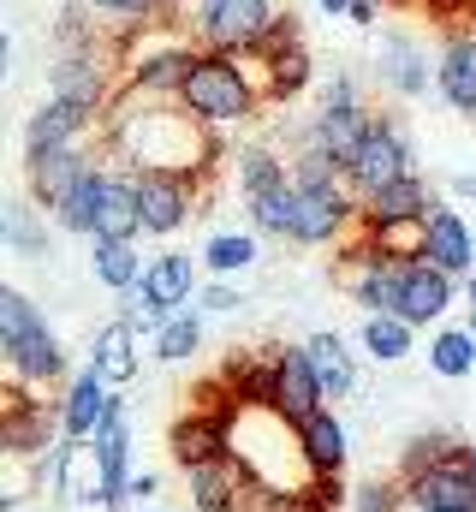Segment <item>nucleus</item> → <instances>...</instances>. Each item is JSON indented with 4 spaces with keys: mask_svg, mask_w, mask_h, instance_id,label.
I'll return each mask as SVG.
<instances>
[{
    "mask_svg": "<svg viewBox=\"0 0 476 512\" xmlns=\"http://www.w3.org/2000/svg\"><path fill=\"white\" fill-rule=\"evenodd\" d=\"M102 149L125 167H155V173H185L203 179L221 161V137L203 126L185 102H114Z\"/></svg>",
    "mask_w": 476,
    "mask_h": 512,
    "instance_id": "f257e3e1",
    "label": "nucleus"
},
{
    "mask_svg": "<svg viewBox=\"0 0 476 512\" xmlns=\"http://www.w3.org/2000/svg\"><path fill=\"white\" fill-rule=\"evenodd\" d=\"M179 102L203 120L209 131H227V126H244L262 114V84L250 72L244 54H215V48H197L191 54V72H185V90Z\"/></svg>",
    "mask_w": 476,
    "mask_h": 512,
    "instance_id": "f03ea898",
    "label": "nucleus"
},
{
    "mask_svg": "<svg viewBox=\"0 0 476 512\" xmlns=\"http://www.w3.org/2000/svg\"><path fill=\"white\" fill-rule=\"evenodd\" d=\"M119 90H125V54H114L108 42H90V48H60L54 72H48V96L60 102H78L90 114H114Z\"/></svg>",
    "mask_w": 476,
    "mask_h": 512,
    "instance_id": "7ed1b4c3",
    "label": "nucleus"
},
{
    "mask_svg": "<svg viewBox=\"0 0 476 512\" xmlns=\"http://www.w3.org/2000/svg\"><path fill=\"white\" fill-rule=\"evenodd\" d=\"M274 18L280 12L268 0H191L179 12V24L197 36V48H215V54H256Z\"/></svg>",
    "mask_w": 476,
    "mask_h": 512,
    "instance_id": "20e7f679",
    "label": "nucleus"
},
{
    "mask_svg": "<svg viewBox=\"0 0 476 512\" xmlns=\"http://www.w3.org/2000/svg\"><path fill=\"white\" fill-rule=\"evenodd\" d=\"M54 435H66L60 429V405L36 399L24 382L6 387V399H0V453L6 459H48Z\"/></svg>",
    "mask_w": 476,
    "mask_h": 512,
    "instance_id": "39448f33",
    "label": "nucleus"
},
{
    "mask_svg": "<svg viewBox=\"0 0 476 512\" xmlns=\"http://www.w3.org/2000/svg\"><path fill=\"white\" fill-rule=\"evenodd\" d=\"M233 423L238 405L215 399V405H191L185 417H173L167 429V453L179 471H197V465H215V459H233Z\"/></svg>",
    "mask_w": 476,
    "mask_h": 512,
    "instance_id": "423d86ee",
    "label": "nucleus"
},
{
    "mask_svg": "<svg viewBox=\"0 0 476 512\" xmlns=\"http://www.w3.org/2000/svg\"><path fill=\"white\" fill-rule=\"evenodd\" d=\"M411 161H417V155H411V137H405V126H399L393 114H375V126H369V137H363L357 161L346 167V185H352L357 197H369V191H381V185H393V179L417 173Z\"/></svg>",
    "mask_w": 476,
    "mask_h": 512,
    "instance_id": "0eeeda50",
    "label": "nucleus"
},
{
    "mask_svg": "<svg viewBox=\"0 0 476 512\" xmlns=\"http://www.w3.org/2000/svg\"><path fill=\"white\" fill-rule=\"evenodd\" d=\"M125 167V161H119ZM131 185H137V203H143V233L149 239H173L191 215H197V179L185 173H155V167H125Z\"/></svg>",
    "mask_w": 476,
    "mask_h": 512,
    "instance_id": "6e6552de",
    "label": "nucleus"
},
{
    "mask_svg": "<svg viewBox=\"0 0 476 512\" xmlns=\"http://www.w3.org/2000/svg\"><path fill=\"white\" fill-rule=\"evenodd\" d=\"M36 483H42V489H54L60 501L108 507V477H102L96 441H60L48 459H36Z\"/></svg>",
    "mask_w": 476,
    "mask_h": 512,
    "instance_id": "1a4fd4ad",
    "label": "nucleus"
},
{
    "mask_svg": "<svg viewBox=\"0 0 476 512\" xmlns=\"http://www.w3.org/2000/svg\"><path fill=\"white\" fill-rule=\"evenodd\" d=\"M352 227H357V191L352 185H298L292 245H340Z\"/></svg>",
    "mask_w": 476,
    "mask_h": 512,
    "instance_id": "9d476101",
    "label": "nucleus"
},
{
    "mask_svg": "<svg viewBox=\"0 0 476 512\" xmlns=\"http://www.w3.org/2000/svg\"><path fill=\"white\" fill-rule=\"evenodd\" d=\"M102 155H108V149H90V143H78V149H48V155H24V185H30V203L54 215V209L78 191V179H84Z\"/></svg>",
    "mask_w": 476,
    "mask_h": 512,
    "instance_id": "9b49d317",
    "label": "nucleus"
},
{
    "mask_svg": "<svg viewBox=\"0 0 476 512\" xmlns=\"http://www.w3.org/2000/svg\"><path fill=\"white\" fill-rule=\"evenodd\" d=\"M185 483H191V507L197 512H244V507H262V495H268V489L250 477V465H244L238 453L185 471Z\"/></svg>",
    "mask_w": 476,
    "mask_h": 512,
    "instance_id": "f8f14e48",
    "label": "nucleus"
},
{
    "mask_svg": "<svg viewBox=\"0 0 476 512\" xmlns=\"http://www.w3.org/2000/svg\"><path fill=\"white\" fill-rule=\"evenodd\" d=\"M429 215H435V191H429L417 173H405V179H393V185H381V191L357 197V227H363V233H387V227H423Z\"/></svg>",
    "mask_w": 476,
    "mask_h": 512,
    "instance_id": "ddd939ff",
    "label": "nucleus"
},
{
    "mask_svg": "<svg viewBox=\"0 0 476 512\" xmlns=\"http://www.w3.org/2000/svg\"><path fill=\"white\" fill-rule=\"evenodd\" d=\"M102 131H108V120H102V114H90V108H78V102L48 96V102L24 120V155L78 149V143H90V137H102Z\"/></svg>",
    "mask_w": 476,
    "mask_h": 512,
    "instance_id": "4468645a",
    "label": "nucleus"
},
{
    "mask_svg": "<svg viewBox=\"0 0 476 512\" xmlns=\"http://www.w3.org/2000/svg\"><path fill=\"white\" fill-rule=\"evenodd\" d=\"M453 298H459V280L447 268H435L429 256H405V280H399V310L393 316H405L411 328H429V322H441L453 310Z\"/></svg>",
    "mask_w": 476,
    "mask_h": 512,
    "instance_id": "2eb2a0df",
    "label": "nucleus"
},
{
    "mask_svg": "<svg viewBox=\"0 0 476 512\" xmlns=\"http://www.w3.org/2000/svg\"><path fill=\"white\" fill-rule=\"evenodd\" d=\"M119 405H125V399H119L114 387L84 364V370L72 376V387H66V399H60V429H66L60 441H96V435H102V423L114 417Z\"/></svg>",
    "mask_w": 476,
    "mask_h": 512,
    "instance_id": "dca6fc26",
    "label": "nucleus"
},
{
    "mask_svg": "<svg viewBox=\"0 0 476 512\" xmlns=\"http://www.w3.org/2000/svg\"><path fill=\"white\" fill-rule=\"evenodd\" d=\"M268 358H274V411H280V417L304 423L310 411H322V405H328L322 376H316V364H310V352H304V346H280V352H268Z\"/></svg>",
    "mask_w": 476,
    "mask_h": 512,
    "instance_id": "f3484780",
    "label": "nucleus"
},
{
    "mask_svg": "<svg viewBox=\"0 0 476 512\" xmlns=\"http://www.w3.org/2000/svg\"><path fill=\"white\" fill-rule=\"evenodd\" d=\"M375 78H381L393 96L417 102V96H429V78H435V66H429V54H423V42H417V36H405V30H387V36H381V48H375Z\"/></svg>",
    "mask_w": 476,
    "mask_h": 512,
    "instance_id": "a211bd4d",
    "label": "nucleus"
},
{
    "mask_svg": "<svg viewBox=\"0 0 476 512\" xmlns=\"http://www.w3.org/2000/svg\"><path fill=\"white\" fill-rule=\"evenodd\" d=\"M423 256H429L435 268H447L453 280H459V274H476V233L465 227L459 209H441V203H435V215L423 221Z\"/></svg>",
    "mask_w": 476,
    "mask_h": 512,
    "instance_id": "6ab92c4d",
    "label": "nucleus"
},
{
    "mask_svg": "<svg viewBox=\"0 0 476 512\" xmlns=\"http://www.w3.org/2000/svg\"><path fill=\"white\" fill-rule=\"evenodd\" d=\"M292 429H298V453L310 459L316 477H340V471H346V459H352V435H346V423L334 417V405L310 411V417L292 423Z\"/></svg>",
    "mask_w": 476,
    "mask_h": 512,
    "instance_id": "aec40b11",
    "label": "nucleus"
},
{
    "mask_svg": "<svg viewBox=\"0 0 476 512\" xmlns=\"http://www.w3.org/2000/svg\"><path fill=\"white\" fill-rule=\"evenodd\" d=\"M369 126H375V114H369L363 102H346V108H322V114L310 120V131H304V143H316L322 155H334L340 167H352L357 149H363V137H369Z\"/></svg>",
    "mask_w": 476,
    "mask_h": 512,
    "instance_id": "412c9836",
    "label": "nucleus"
},
{
    "mask_svg": "<svg viewBox=\"0 0 476 512\" xmlns=\"http://www.w3.org/2000/svg\"><path fill=\"white\" fill-rule=\"evenodd\" d=\"M435 90L447 96V108L459 114H476V24L453 30L441 60H435Z\"/></svg>",
    "mask_w": 476,
    "mask_h": 512,
    "instance_id": "4be33fe9",
    "label": "nucleus"
},
{
    "mask_svg": "<svg viewBox=\"0 0 476 512\" xmlns=\"http://www.w3.org/2000/svg\"><path fill=\"white\" fill-rule=\"evenodd\" d=\"M197 262L203 256H191V251H161V256H149V268H143V292L161 304V310H185V304H197Z\"/></svg>",
    "mask_w": 476,
    "mask_h": 512,
    "instance_id": "5701e85b",
    "label": "nucleus"
},
{
    "mask_svg": "<svg viewBox=\"0 0 476 512\" xmlns=\"http://www.w3.org/2000/svg\"><path fill=\"white\" fill-rule=\"evenodd\" d=\"M96 459H102V477H108V512H125L131 507V495H125V489H131V411H125V405L102 423Z\"/></svg>",
    "mask_w": 476,
    "mask_h": 512,
    "instance_id": "b1692460",
    "label": "nucleus"
},
{
    "mask_svg": "<svg viewBox=\"0 0 476 512\" xmlns=\"http://www.w3.org/2000/svg\"><path fill=\"white\" fill-rule=\"evenodd\" d=\"M90 370L108 387H125L143 370V358H137V328H131L125 316H114V322L96 328V340H90Z\"/></svg>",
    "mask_w": 476,
    "mask_h": 512,
    "instance_id": "393cba45",
    "label": "nucleus"
},
{
    "mask_svg": "<svg viewBox=\"0 0 476 512\" xmlns=\"http://www.w3.org/2000/svg\"><path fill=\"white\" fill-rule=\"evenodd\" d=\"M6 370H12V382H24V387L60 382V370H66V352H60L54 328H36V334L12 340V346H6Z\"/></svg>",
    "mask_w": 476,
    "mask_h": 512,
    "instance_id": "a878e982",
    "label": "nucleus"
},
{
    "mask_svg": "<svg viewBox=\"0 0 476 512\" xmlns=\"http://www.w3.org/2000/svg\"><path fill=\"white\" fill-rule=\"evenodd\" d=\"M108 173H114V161L102 155V161H96V167H90V173L78 179V191H72V197H66V203H60V209H54L48 221H54L60 233L96 239V215H102V197H108Z\"/></svg>",
    "mask_w": 476,
    "mask_h": 512,
    "instance_id": "bb28decb",
    "label": "nucleus"
},
{
    "mask_svg": "<svg viewBox=\"0 0 476 512\" xmlns=\"http://www.w3.org/2000/svg\"><path fill=\"white\" fill-rule=\"evenodd\" d=\"M405 501L417 512H459V507H476V483L453 465H435V471L405 483Z\"/></svg>",
    "mask_w": 476,
    "mask_h": 512,
    "instance_id": "cd10ccee",
    "label": "nucleus"
},
{
    "mask_svg": "<svg viewBox=\"0 0 476 512\" xmlns=\"http://www.w3.org/2000/svg\"><path fill=\"white\" fill-rule=\"evenodd\" d=\"M256 66H262L268 102H292V96H304L310 78H316V60H310L304 42H292V48H280V54H256Z\"/></svg>",
    "mask_w": 476,
    "mask_h": 512,
    "instance_id": "c85d7f7f",
    "label": "nucleus"
},
{
    "mask_svg": "<svg viewBox=\"0 0 476 512\" xmlns=\"http://www.w3.org/2000/svg\"><path fill=\"white\" fill-rule=\"evenodd\" d=\"M143 256H137V239H90V274L108 286V292H131L143 286Z\"/></svg>",
    "mask_w": 476,
    "mask_h": 512,
    "instance_id": "c756f323",
    "label": "nucleus"
},
{
    "mask_svg": "<svg viewBox=\"0 0 476 512\" xmlns=\"http://www.w3.org/2000/svg\"><path fill=\"white\" fill-rule=\"evenodd\" d=\"M233 173H238V197H244V203H256V197H268V191L292 185V161H280V155H274V149H262V143L238 149Z\"/></svg>",
    "mask_w": 476,
    "mask_h": 512,
    "instance_id": "7c9ffc66",
    "label": "nucleus"
},
{
    "mask_svg": "<svg viewBox=\"0 0 476 512\" xmlns=\"http://www.w3.org/2000/svg\"><path fill=\"white\" fill-rule=\"evenodd\" d=\"M304 352H310V364H316V376H322V393H328V399H346V393L357 387V364H352V352H346L340 334H310Z\"/></svg>",
    "mask_w": 476,
    "mask_h": 512,
    "instance_id": "2f4dec72",
    "label": "nucleus"
},
{
    "mask_svg": "<svg viewBox=\"0 0 476 512\" xmlns=\"http://www.w3.org/2000/svg\"><path fill=\"white\" fill-rule=\"evenodd\" d=\"M149 340H155V358H161V364H191V358L203 352V310H197V304L173 310Z\"/></svg>",
    "mask_w": 476,
    "mask_h": 512,
    "instance_id": "473e14b6",
    "label": "nucleus"
},
{
    "mask_svg": "<svg viewBox=\"0 0 476 512\" xmlns=\"http://www.w3.org/2000/svg\"><path fill=\"white\" fill-rule=\"evenodd\" d=\"M48 209H36V203H6V215H0V239H6V251L12 256H48V221H42Z\"/></svg>",
    "mask_w": 476,
    "mask_h": 512,
    "instance_id": "72a5a7b5",
    "label": "nucleus"
},
{
    "mask_svg": "<svg viewBox=\"0 0 476 512\" xmlns=\"http://www.w3.org/2000/svg\"><path fill=\"white\" fill-rule=\"evenodd\" d=\"M411 340H417V328L405 322V316H363V352L375 358V364H399V358H411Z\"/></svg>",
    "mask_w": 476,
    "mask_h": 512,
    "instance_id": "f704fd0d",
    "label": "nucleus"
},
{
    "mask_svg": "<svg viewBox=\"0 0 476 512\" xmlns=\"http://www.w3.org/2000/svg\"><path fill=\"white\" fill-rule=\"evenodd\" d=\"M429 370L447 376V382H465L476 370V334L471 328H441V334L429 340Z\"/></svg>",
    "mask_w": 476,
    "mask_h": 512,
    "instance_id": "c9c22d12",
    "label": "nucleus"
},
{
    "mask_svg": "<svg viewBox=\"0 0 476 512\" xmlns=\"http://www.w3.org/2000/svg\"><path fill=\"white\" fill-rule=\"evenodd\" d=\"M352 489H346V471L340 477H310L304 489H286L274 495V512H346Z\"/></svg>",
    "mask_w": 476,
    "mask_h": 512,
    "instance_id": "e433bc0d",
    "label": "nucleus"
},
{
    "mask_svg": "<svg viewBox=\"0 0 476 512\" xmlns=\"http://www.w3.org/2000/svg\"><path fill=\"white\" fill-rule=\"evenodd\" d=\"M256 233H215L209 245H203V268L215 274V280H233L244 268H256Z\"/></svg>",
    "mask_w": 476,
    "mask_h": 512,
    "instance_id": "4c0bfd02",
    "label": "nucleus"
},
{
    "mask_svg": "<svg viewBox=\"0 0 476 512\" xmlns=\"http://www.w3.org/2000/svg\"><path fill=\"white\" fill-rule=\"evenodd\" d=\"M244 209H250V233H268V239H292L298 185H280V191H268V197H256V203H244Z\"/></svg>",
    "mask_w": 476,
    "mask_h": 512,
    "instance_id": "58836bf2",
    "label": "nucleus"
},
{
    "mask_svg": "<svg viewBox=\"0 0 476 512\" xmlns=\"http://www.w3.org/2000/svg\"><path fill=\"white\" fill-rule=\"evenodd\" d=\"M96 18H114L125 30H143V24H173L179 18V6L173 0H84Z\"/></svg>",
    "mask_w": 476,
    "mask_h": 512,
    "instance_id": "ea45409f",
    "label": "nucleus"
},
{
    "mask_svg": "<svg viewBox=\"0 0 476 512\" xmlns=\"http://www.w3.org/2000/svg\"><path fill=\"white\" fill-rule=\"evenodd\" d=\"M36 328H48L42 304H30V292H18V286H0V352H6L12 340L36 334Z\"/></svg>",
    "mask_w": 476,
    "mask_h": 512,
    "instance_id": "a19ab883",
    "label": "nucleus"
},
{
    "mask_svg": "<svg viewBox=\"0 0 476 512\" xmlns=\"http://www.w3.org/2000/svg\"><path fill=\"white\" fill-rule=\"evenodd\" d=\"M453 447H459V435H441V429L411 435V441H405V459H399V483H411V477H423V471L447 465V459H453Z\"/></svg>",
    "mask_w": 476,
    "mask_h": 512,
    "instance_id": "79ce46f5",
    "label": "nucleus"
},
{
    "mask_svg": "<svg viewBox=\"0 0 476 512\" xmlns=\"http://www.w3.org/2000/svg\"><path fill=\"white\" fill-rule=\"evenodd\" d=\"M399 507H411L399 477H375V483L352 489V501H346V512H399Z\"/></svg>",
    "mask_w": 476,
    "mask_h": 512,
    "instance_id": "37998d69",
    "label": "nucleus"
},
{
    "mask_svg": "<svg viewBox=\"0 0 476 512\" xmlns=\"http://www.w3.org/2000/svg\"><path fill=\"white\" fill-rule=\"evenodd\" d=\"M119 298H125V304H119V316H125V322H131L137 334H155V328H161V322L173 316V310H161V304H155V298H149L143 286H131V292H119Z\"/></svg>",
    "mask_w": 476,
    "mask_h": 512,
    "instance_id": "c03bdc74",
    "label": "nucleus"
},
{
    "mask_svg": "<svg viewBox=\"0 0 476 512\" xmlns=\"http://www.w3.org/2000/svg\"><path fill=\"white\" fill-rule=\"evenodd\" d=\"M238 304H244V292H238L233 280H203L197 286V310L203 316H233Z\"/></svg>",
    "mask_w": 476,
    "mask_h": 512,
    "instance_id": "a18cd8bd",
    "label": "nucleus"
},
{
    "mask_svg": "<svg viewBox=\"0 0 476 512\" xmlns=\"http://www.w3.org/2000/svg\"><path fill=\"white\" fill-rule=\"evenodd\" d=\"M346 102H357V84L346 78V72H340V78L322 90V108H346Z\"/></svg>",
    "mask_w": 476,
    "mask_h": 512,
    "instance_id": "49530a36",
    "label": "nucleus"
},
{
    "mask_svg": "<svg viewBox=\"0 0 476 512\" xmlns=\"http://www.w3.org/2000/svg\"><path fill=\"white\" fill-rule=\"evenodd\" d=\"M447 465H453V471H465V477H471V483H476V447H471V441H459Z\"/></svg>",
    "mask_w": 476,
    "mask_h": 512,
    "instance_id": "de8ad7c7",
    "label": "nucleus"
},
{
    "mask_svg": "<svg viewBox=\"0 0 476 512\" xmlns=\"http://www.w3.org/2000/svg\"><path fill=\"white\" fill-rule=\"evenodd\" d=\"M375 12H381V0H352V24L357 30H375Z\"/></svg>",
    "mask_w": 476,
    "mask_h": 512,
    "instance_id": "09e8293b",
    "label": "nucleus"
},
{
    "mask_svg": "<svg viewBox=\"0 0 476 512\" xmlns=\"http://www.w3.org/2000/svg\"><path fill=\"white\" fill-rule=\"evenodd\" d=\"M155 489H161V483H155V477H149V471H143V477H137V471H131V489H125V495H131V501H149V495H155Z\"/></svg>",
    "mask_w": 476,
    "mask_h": 512,
    "instance_id": "8fccbe9b",
    "label": "nucleus"
},
{
    "mask_svg": "<svg viewBox=\"0 0 476 512\" xmlns=\"http://www.w3.org/2000/svg\"><path fill=\"white\" fill-rule=\"evenodd\" d=\"M465 328L476 334V274H471V286H465Z\"/></svg>",
    "mask_w": 476,
    "mask_h": 512,
    "instance_id": "3c124183",
    "label": "nucleus"
},
{
    "mask_svg": "<svg viewBox=\"0 0 476 512\" xmlns=\"http://www.w3.org/2000/svg\"><path fill=\"white\" fill-rule=\"evenodd\" d=\"M453 197H471L476 203V173H459V179H453Z\"/></svg>",
    "mask_w": 476,
    "mask_h": 512,
    "instance_id": "603ef678",
    "label": "nucleus"
},
{
    "mask_svg": "<svg viewBox=\"0 0 476 512\" xmlns=\"http://www.w3.org/2000/svg\"><path fill=\"white\" fill-rule=\"evenodd\" d=\"M322 12L328 18H352V0H322Z\"/></svg>",
    "mask_w": 476,
    "mask_h": 512,
    "instance_id": "864d4df0",
    "label": "nucleus"
},
{
    "mask_svg": "<svg viewBox=\"0 0 476 512\" xmlns=\"http://www.w3.org/2000/svg\"><path fill=\"white\" fill-rule=\"evenodd\" d=\"M381 6H411V0H381Z\"/></svg>",
    "mask_w": 476,
    "mask_h": 512,
    "instance_id": "5fc2aeb1",
    "label": "nucleus"
},
{
    "mask_svg": "<svg viewBox=\"0 0 476 512\" xmlns=\"http://www.w3.org/2000/svg\"><path fill=\"white\" fill-rule=\"evenodd\" d=\"M185 6H191V0H179V12H185Z\"/></svg>",
    "mask_w": 476,
    "mask_h": 512,
    "instance_id": "6e6d98bb",
    "label": "nucleus"
},
{
    "mask_svg": "<svg viewBox=\"0 0 476 512\" xmlns=\"http://www.w3.org/2000/svg\"><path fill=\"white\" fill-rule=\"evenodd\" d=\"M459 512H476V507H459Z\"/></svg>",
    "mask_w": 476,
    "mask_h": 512,
    "instance_id": "4d7b16f0",
    "label": "nucleus"
},
{
    "mask_svg": "<svg viewBox=\"0 0 476 512\" xmlns=\"http://www.w3.org/2000/svg\"><path fill=\"white\" fill-rule=\"evenodd\" d=\"M173 6H179V0H173Z\"/></svg>",
    "mask_w": 476,
    "mask_h": 512,
    "instance_id": "13d9d810",
    "label": "nucleus"
},
{
    "mask_svg": "<svg viewBox=\"0 0 476 512\" xmlns=\"http://www.w3.org/2000/svg\"><path fill=\"white\" fill-rule=\"evenodd\" d=\"M471 120H476V114H471Z\"/></svg>",
    "mask_w": 476,
    "mask_h": 512,
    "instance_id": "bf43d9fd",
    "label": "nucleus"
}]
</instances>
